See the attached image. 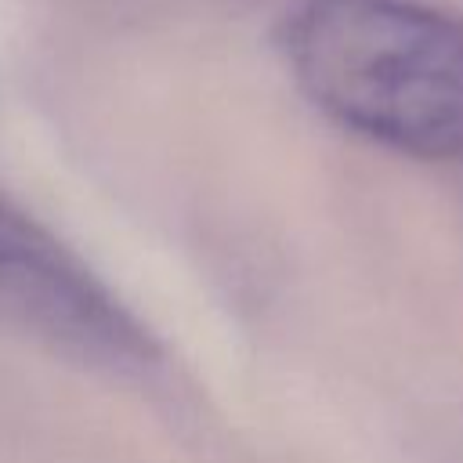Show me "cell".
I'll use <instances>...</instances> for the list:
<instances>
[{"label": "cell", "instance_id": "obj_1", "mask_svg": "<svg viewBox=\"0 0 463 463\" xmlns=\"http://www.w3.org/2000/svg\"><path fill=\"white\" fill-rule=\"evenodd\" d=\"M282 54L333 123L412 159L463 163V18L420 0H300Z\"/></svg>", "mask_w": 463, "mask_h": 463}, {"label": "cell", "instance_id": "obj_2", "mask_svg": "<svg viewBox=\"0 0 463 463\" xmlns=\"http://www.w3.org/2000/svg\"><path fill=\"white\" fill-rule=\"evenodd\" d=\"M0 311L90 365L145 369L159 354L98 275L7 199H0Z\"/></svg>", "mask_w": 463, "mask_h": 463}]
</instances>
